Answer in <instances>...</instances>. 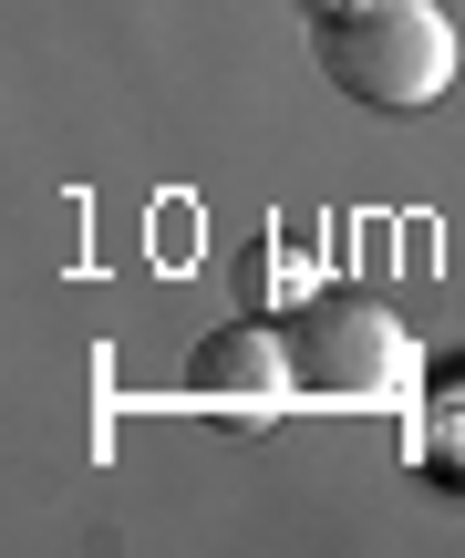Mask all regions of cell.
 <instances>
[{
	"label": "cell",
	"mask_w": 465,
	"mask_h": 558,
	"mask_svg": "<svg viewBox=\"0 0 465 558\" xmlns=\"http://www.w3.org/2000/svg\"><path fill=\"white\" fill-rule=\"evenodd\" d=\"M310 52L363 114H425L455 83V21L435 0H310Z\"/></svg>",
	"instance_id": "6da1fadb"
},
{
	"label": "cell",
	"mask_w": 465,
	"mask_h": 558,
	"mask_svg": "<svg viewBox=\"0 0 465 558\" xmlns=\"http://www.w3.org/2000/svg\"><path fill=\"white\" fill-rule=\"evenodd\" d=\"M404 331H393V311L383 300H363V290H331V300H310L301 320H290V383L301 393H321V403H383V393H404Z\"/></svg>",
	"instance_id": "7a4b0ae2"
}]
</instances>
